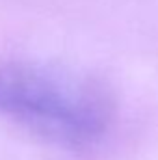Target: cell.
Here are the masks:
<instances>
[{"label": "cell", "instance_id": "obj_1", "mask_svg": "<svg viewBox=\"0 0 158 160\" xmlns=\"http://www.w3.org/2000/svg\"><path fill=\"white\" fill-rule=\"evenodd\" d=\"M0 114L50 140L82 147L116 116L110 89L86 73L37 62L0 63Z\"/></svg>", "mask_w": 158, "mask_h": 160}]
</instances>
